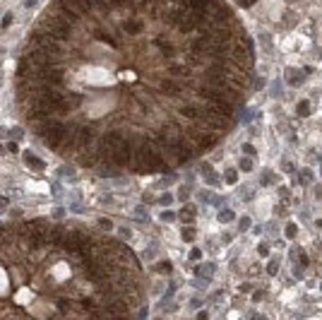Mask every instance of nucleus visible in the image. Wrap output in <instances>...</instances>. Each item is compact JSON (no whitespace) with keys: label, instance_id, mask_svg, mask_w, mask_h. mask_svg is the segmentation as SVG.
<instances>
[{"label":"nucleus","instance_id":"obj_1","mask_svg":"<svg viewBox=\"0 0 322 320\" xmlns=\"http://www.w3.org/2000/svg\"><path fill=\"white\" fill-rule=\"evenodd\" d=\"M60 2L79 12L65 41L77 58L65 70L67 123L96 135L82 166L168 171L231 130L255 53L224 0Z\"/></svg>","mask_w":322,"mask_h":320},{"label":"nucleus","instance_id":"obj_2","mask_svg":"<svg viewBox=\"0 0 322 320\" xmlns=\"http://www.w3.org/2000/svg\"><path fill=\"white\" fill-rule=\"evenodd\" d=\"M24 161H27V164H29V166H32L34 171H41V169H43V166H46V164H43V161L39 159V157H34L32 152H27V154H24Z\"/></svg>","mask_w":322,"mask_h":320},{"label":"nucleus","instance_id":"obj_3","mask_svg":"<svg viewBox=\"0 0 322 320\" xmlns=\"http://www.w3.org/2000/svg\"><path fill=\"white\" fill-rule=\"evenodd\" d=\"M195 217V207H185L183 212H180V222H188V219H193Z\"/></svg>","mask_w":322,"mask_h":320},{"label":"nucleus","instance_id":"obj_4","mask_svg":"<svg viewBox=\"0 0 322 320\" xmlns=\"http://www.w3.org/2000/svg\"><path fill=\"white\" fill-rule=\"evenodd\" d=\"M308 113H310V104L308 101H300L298 104V116H308Z\"/></svg>","mask_w":322,"mask_h":320},{"label":"nucleus","instance_id":"obj_5","mask_svg":"<svg viewBox=\"0 0 322 320\" xmlns=\"http://www.w3.org/2000/svg\"><path fill=\"white\" fill-rule=\"evenodd\" d=\"M240 169H243V171H250V169H253V161H250V159H243V161H240Z\"/></svg>","mask_w":322,"mask_h":320},{"label":"nucleus","instance_id":"obj_6","mask_svg":"<svg viewBox=\"0 0 322 320\" xmlns=\"http://www.w3.org/2000/svg\"><path fill=\"white\" fill-rule=\"evenodd\" d=\"M219 219H221V222H231V219H233V212H221Z\"/></svg>","mask_w":322,"mask_h":320},{"label":"nucleus","instance_id":"obj_7","mask_svg":"<svg viewBox=\"0 0 322 320\" xmlns=\"http://www.w3.org/2000/svg\"><path fill=\"white\" fill-rule=\"evenodd\" d=\"M183 236H185V241H193V238H195V231H193V229H185V231H183Z\"/></svg>","mask_w":322,"mask_h":320},{"label":"nucleus","instance_id":"obj_8","mask_svg":"<svg viewBox=\"0 0 322 320\" xmlns=\"http://www.w3.org/2000/svg\"><path fill=\"white\" fill-rule=\"evenodd\" d=\"M286 236H289V238H293V236H296V226H293V224L286 226Z\"/></svg>","mask_w":322,"mask_h":320},{"label":"nucleus","instance_id":"obj_9","mask_svg":"<svg viewBox=\"0 0 322 320\" xmlns=\"http://www.w3.org/2000/svg\"><path fill=\"white\" fill-rule=\"evenodd\" d=\"M236 178H238L236 171H228V173H226V181H228V183H236Z\"/></svg>","mask_w":322,"mask_h":320},{"label":"nucleus","instance_id":"obj_10","mask_svg":"<svg viewBox=\"0 0 322 320\" xmlns=\"http://www.w3.org/2000/svg\"><path fill=\"white\" fill-rule=\"evenodd\" d=\"M99 224H101V229L108 231V229H111V219H99Z\"/></svg>","mask_w":322,"mask_h":320},{"label":"nucleus","instance_id":"obj_11","mask_svg":"<svg viewBox=\"0 0 322 320\" xmlns=\"http://www.w3.org/2000/svg\"><path fill=\"white\" fill-rule=\"evenodd\" d=\"M248 224H250V219H248V217H243V219H240V229L245 231V229H248Z\"/></svg>","mask_w":322,"mask_h":320},{"label":"nucleus","instance_id":"obj_12","mask_svg":"<svg viewBox=\"0 0 322 320\" xmlns=\"http://www.w3.org/2000/svg\"><path fill=\"white\" fill-rule=\"evenodd\" d=\"M255 0H238V5H243V7H250Z\"/></svg>","mask_w":322,"mask_h":320},{"label":"nucleus","instance_id":"obj_13","mask_svg":"<svg viewBox=\"0 0 322 320\" xmlns=\"http://www.w3.org/2000/svg\"><path fill=\"white\" fill-rule=\"evenodd\" d=\"M200 255H202V253H200V250H197V248H195L193 253H190V257H193V260H200Z\"/></svg>","mask_w":322,"mask_h":320},{"label":"nucleus","instance_id":"obj_14","mask_svg":"<svg viewBox=\"0 0 322 320\" xmlns=\"http://www.w3.org/2000/svg\"><path fill=\"white\" fill-rule=\"evenodd\" d=\"M245 154H255V147L253 145H245Z\"/></svg>","mask_w":322,"mask_h":320},{"label":"nucleus","instance_id":"obj_15","mask_svg":"<svg viewBox=\"0 0 322 320\" xmlns=\"http://www.w3.org/2000/svg\"><path fill=\"white\" fill-rule=\"evenodd\" d=\"M277 270H279V265H274V262H272V265H269V274H277Z\"/></svg>","mask_w":322,"mask_h":320}]
</instances>
